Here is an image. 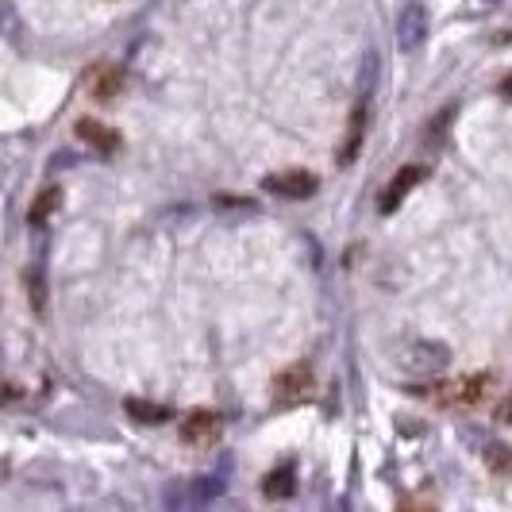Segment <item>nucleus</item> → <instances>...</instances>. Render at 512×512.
<instances>
[{
	"mask_svg": "<svg viewBox=\"0 0 512 512\" xmlns=\"http://www.w3.org/2000/svg\"><path fill=\"white\" fill-rule=\"evenodd\" d=\"M447 359H451V351L439 343H428V339H412L405 347H397V366L409 374H439Z\"/></svg>",
	"mask_w": 512,
	"mask_h": 512,
	"instance_id": "nucleus-1",
	"label": "nucleus"
},
{
	"mask_svg": "<svg viewBox=\"0 0 512 512\" xmlns=\"http://www.w3.org/2000/svg\"><path fill=\"white\" fill-rule=\"evenodd\" d=\"M462 439H466V443L478 451V459L486 462L497 478L512 482V447H509V443L493 439L489 432H478V428H462Z\"/></svg>",
	"mask_w": 512,
	"mask_h": 512,
	"instance_id": "nucleus-2",
	"label": "nucleus"
},
{
	"mask_svg": "<svg viewBox=\"0 0 512 512\" xmlns=\"http://www.w3.org/2000/svg\"><path fill=\"white\" fill-rule=\"evenodd\" d=\"M220 436H224V416L220 412L197 409L181 420V439L189 447H212V443H220Z\"/></svg>",
	"mask_w": 512,
	"mask_h": 512,
	"instance_id": "nucleus-3",
	"label": "nucleus"
},
{
	"mask_svg": "<svg viewBox=\"0 0 512 512\" xmlns=\"http://www.w3.org/2000/svg\"><path fill=\"white\" fill-rule=\"evenodd\" d=\"M262 189L274 193V197H285V201H305V197H312L320 189V181L308 170H282V174H270V178L262 181Z\"/></svg>",
	"mask_w": 512,
	"mask_h": 512,
	"instance_id": "nucleus-4",
	"label": "nucleus"
},
{
	"mask_svg": "<svg viewBox=\"0 0 512 512\" xmlns=\"http://www.w3.org/2000/svg\"><path fill=\"white\" fill-rule=\"evenodd\" d=\"M489 382H493V374H466V378H455L451 385H443L439 401H443V405H478V401L486 397Z\"/></svg>",
	"mask_w": 512,
	"mask_h": 512,
	"instance_id": "nucleus-5",
	"label": "nucleus"
},
{
	"mask_svg": "<svg viewBox=\"0 0 512 512\" xmlns=\"http://www.w3.org/2000/svg\"><path fill=\"white\" fill-rule=\"evenodd\" d=\"M424 39H428V12L420 4H409L397 20V47L401 51H420Z\"/></svg>",
	"mask_w": 512,
	"mask_h": 512,
	"instance_id": "nucleus-6",
	"label": "nucleus"
},
{
	"mask_svg": "<svg viewBox=\"0 0 512 512\" xmlns=\"http://www.w3.org/2000/svg\"><path fill=\"white\" fill-rule=\"evenodd\" d=\"M424 174H428L424 166H405V170H397V178L385 185L382 201H378V208H382L385 216L401 208V201H405V197L412 193V185H420V181H424Z\"/></svg>",
	"mask_w": 512,
	"mask_h": 512,
	"instance_id": "nucleus-7",
	"label": "nucleus"
},
{
	"mask_svg": "<svg viewBox=\"0 0 512 512\" xmlns=\"http://www.w3.org/2000/svg\"><path fill=\"white\" fill-rule=\"evenodd\" d=\"M278 401H305L308 393H312V370H308V362L301 366H289L285 374H278Z\"/></svg>",
	"mask_w": 512,
	"mask_h": 512,
	"instance_id": "nucleus-8",
	"label": "nucleus"
},
{
	"mask_svg": "<svg viewBox=\"0 0 512 512\" xmlns=\"http://www.w3.org/2000/svg\"><path fill=\"white\" fill-rule=\"evenodd\" d=\"M293 489H297V462H289V459H285L282 466H274V470L266 474V482H262V493L274 497V501L293 497Z\"/></svg>",
	"mask_w": 512,
	"mask_h": 512,
	"instance_id": "nucleus-9",
	"label": "nucleus"
},
{
	"mask_svg": "<svg viewBox=\"0 0 512 512\" xmlns=\"http://www.w3.org/2000/svg\"><path fill=\"white\" fill-rule=\"evenodd\" d=\"M220 493H224V482H220V478H193L185 497L174 493V497H166V501H170V505H201V501H212V497H220Z\"/></svg>",
	"mask_w": 512,
	"mask_h": 512,
	"instance_id": "nucleus-10",
	"label": "nucleus"
},
{
	"mask_svg": "<svg viewBox=\"0 0 512 512\" xmlns=\"http://www.w3.org/2000/svg\"><path fill=\"white\" fill-rule=\"evenodd\" d=\"M77 135L85 143H93L97 151H116V143H120V135L112 128H104L101 120H77Z\"/></svg>",
	"mask_w": 512,
	"mask_h": 512,
	"instance_id": "nucleus-11",
	"label": "nucleus"
},
{
	"mask_svg": "<svg viewBox=\"0 0 512 512\" xmlns=\"http://www.w3.org/2000/svg\"><path fill=\"white\" fill-rule=\"evenodd\" d=\"M124 412L139 424H166L170 420V409L166 405H154V401H139V397H128L124 401Z\"/></svg>",
	"mask_w": 512,
	"mask_h": 512,
	"instance_id": "nucleus-12",
	"label": "nucleus"
},
{
	"mask_svg": "<svg viewBox=\"0 0 512 512\" xmlns=\"http://www.w3.org/2000/svg\"><path fill=\"white\" fill-rule=\"evenodd\" d=\"M93 93H97V97L120 93V74H116V70H101V74H97V85H93Z\"/></svg>",
	"mask_w": 512,
	"mask_h": 512,
	"instance_id": "nucleus-13",
	"label": "nucleus"
},
{
	"mask_svg": "<svg viewBox=\"0 0 512 512\" xmlns=\"http://www.w3.org/2000/svg\"><path fill=\"white\" fill-rule=\"evenodd\" d=\"M58 197H62L58 189H47V193L35 201V212H31V220H35V224H43V220H47V212H54V205H58Z\"/></svg>",
	"mask_w": 512,
	"mask_h": 512,
	"instance_id": "nucleus-14",
	"label": "nucleus"
},
{
	"mask_svg": "<svg viewBox=\"0 0 512 512\" xmlns=\"http://www.w3.org/2000/svg\"><path fill=\"white\" fill-rule=\"evenodd\" d=\"M497 420H501V424H512V397L497 409Z\"/></svg>",
	"mask_w": 512,
	"mask_h": 512,
	"instance_id": "nucleus-15",
	"label": "nucleus"
},
{
	"mask_svg": "<svg viewBox=\"0 0 512 512\" xmlns=\"http://www.w3.org/2000/svg\"><path fill=\"white\" fill-rule=\"evenodd\" d=\"M505 93H509V97H512V74L505 77Z\"/></svg>",
	"mask_w": 512,
	"mask_h": 512,
	"instance_id": "nucleus-16",
	"label": "nucleus"
}]
</instances>
